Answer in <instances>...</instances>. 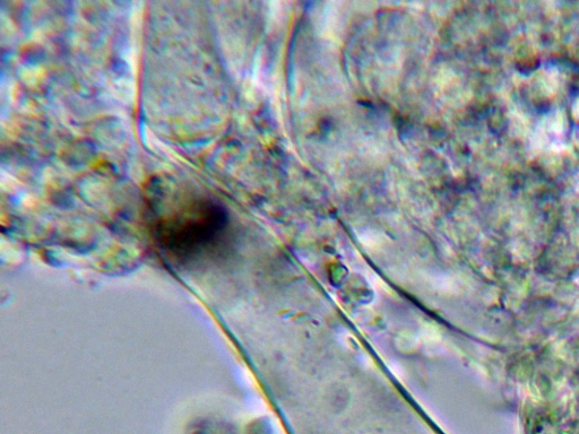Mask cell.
<instances>
[{"instance_id":"1","label":"cell","mask_w":579,"mask_h":434,"mask_svg":"<svg viewBox=\"0 0 579 434\" xmlns=\"http://www.w3.org/2000/svg\"><path fill=\"white\" fill-rule=\"evenodd\" d=\"M227 211L207 197L181 199L155 224V238L164 253L189 262L209 253L222 241L228 229Z\"/></svg>"}]
</instances>
